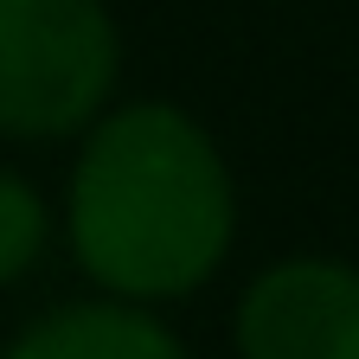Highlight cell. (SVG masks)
<instances>
[{"label":"cell","mask_w":359,"mask_h":359,"mask_svg":"<svg viewBox=\"0 0 359 359\" xmlns=\"http://www.w3.org/2000/svg\"><path fill=\"white\" fill-rule=\"evenodd\" d=\"M71 257L109 302L154 308L205 289L238 238V187L180 103H122L83 128L65 187Z\"/></svg>","instance_id":"6da1fadb"},{"label":"cell","mask_w":359,"mask_h":359,"mask_svg":"<svg viewBox=\"0 0 359 359\" xmlns=\"http://www.w3.org/2000/svg\"><path fill=\"white\" fill-rule=\"evenodd\" d=\"M45 238H52V205H45V193L26 173L0 167V289L20 283L45 257Z\"/></svg>","instance_id":"5b68a950"},{"label":"cell","mask_w":359,"mask_h":359,"mask_svg":"<svg viewBox=\"0 0 359 359\" xmlns=\"http://www.w3.org/2000/svg\"><path fill=\"white\" fill-rule=\"evenodd\" d=\"M238 359H359V269L340 257H283L231 314Z\"/></svg>","instance_id":"3957f363"},{"label":"cell","mask_w":359,"mask_h":359,"mask_svg":"<svg viewBox=\"0 0 359 359\" xmlns=\"http://www.w3.org/2000/svg\"><path fill=\"white\" fill-rule=\"evenodd\" d=\"M7 359H193V353L154 308L90 295V302H58L39 321H26Z\"/></svg>","instance_id":"277c9868"},{"label":"cell","mask_w":359,"mask_h":359,"mask_svg":"<svg viewBox=\"0 0 359 359\" xmlns=\"http://www.w3.org/2000/svg\"><path fill=\"white\" fill-rule=\"evenodd\" d=\"M122 32L103 0H0V135L65 142L116 97Z\"/></svg>","instance_id":"7a4b0ae2"}]
</instances>
